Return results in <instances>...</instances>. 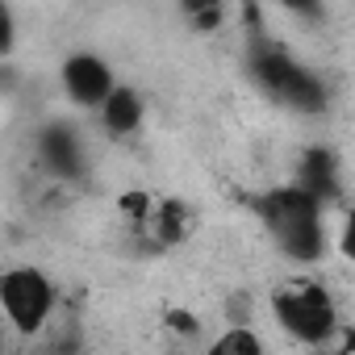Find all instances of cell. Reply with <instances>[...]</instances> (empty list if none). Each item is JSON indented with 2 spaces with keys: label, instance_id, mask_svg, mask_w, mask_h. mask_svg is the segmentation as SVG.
I'll return each instance as SVG.
<instances>
[{
  "label": "cell",
  "instance_id": "cell-1",
  "mask_svg": "<svg viewBox=\"0 0 355 355\" xmlns=\"http://www.w3.org/2000/svg\"><path fill=\"white\" fill-rule=\"evenodd\" d=\"M263 222H268V234L276 239V247L293 259V263H318L330 247V234H326V214H322V201L305 189H276L268 193L263 201Z\"/></svg>",
  "mask_w": 355,
  "mask_h": 355
},
{
  "label": "cell",
  "instance_id": "cell-2",
  "mask_svg": "<svg viewBox=\"0 0 355 355\" xmlns=\"http://www.w3.org/2000/svg\"><path fill=\"white\" fill-rule=\"evenodd\" d=\"M268 305H272L276 326L288 338H297L301 347H330V338L338 330V309H334V297L326 293V284H318L309 276L284 280Z\"/></svg>",
  "mask_w": 355,
  "mask_h": 355
},
{
  "label": "cell",
  "instance_id": "cell-3",
  "mask_svg": "<svg viewBox=\"0 0 355 355\" xmlns=\"http://www.w3.org/2000/svg\"><path fill=\"white\" fill-rule=\"evenodd\" d=\"M0 309H5L9 326L26 338H38L46 334L55 309H59V288L51 284V276L42 268H9L0 276Z\"/></svg>",
  "mask_w": 355,
  "mask_h": 355
},
{
  "label": "cell",
  "instance_id": "cell-4",
  "mask_svg": "<svg viewBox=\"0 0 355 355\" xmlns=\"http://www.w3.org/2000/svg\"><path fill=\"white\" fill-rule=\"evenodd\" d=\"M59 80H63V92H67L71 105H80V109H96V113H101V105L121 88L117 76H113V67H109L101 55H88V51L67 55L63 67H59Z\"/></svg>",
  "mask_w": 355,
  "mask_h": 355
},
{
  "label": "cell",
  "instance_id": "cell-5",
  "mask_svg": "<svg viewBox=\"0 0 355 355\" xmlns=\"http://www.w3.org/2000/svg\"><path fill=\"white\" fill-rule=\"evenodd\" d=\"M96 117H101V125H105L113 138H125V134H134V130L142 125V117H146V101H142L134 88H125V84H121V88L101 105V113H96Z\"/></svg>",
  "mask_w": 355,
  "mask_h": 355
},
{
  "label": "cell",
  "instance_id": "cell-6",
  "mask_svg": "<svg viewBox=\"0 0 355 355\" xmlns=\"http://www.w3.org/2000/svg\"><path fill=\"white\" fill-rule=\"evenodd\" d=\"M38 150H42V163L55 167V171H63V175H80V167H84V155H80L76 130H67V125L46 130L42 142H38Z\"/></svg>",
  "mask_w": 355,
  "mask_h": 355
},
{
  "label": "cell",
  "instance_id": "cell-7",
  "mask_svg": "<svg viewBox=\"0 0 355 355\" xmlns=\"http://www.w3.org/2000/svg\"><path fill=\"white\" fill-rule=\"evenodd\" d=\"M142 230H146L159 247H175V243L189 239L193 218H189V209H184L180 201H159V205H155V218H150Z\"/></svg>",
  "mask_w": 355,
  "mask_h": 355
},
{
  "label": "cell",
  "instance_id": "cell-8",
  "mask_svg": "<svg viewBox=\"0 0 355 355\" xmlns=\"http://www.w3.org/2000/svg\"><path fill=\"white\" fill-rule=\"evenodd\" d=\"M201 355H263V343H259V334H255V326H247V322H234V326H226Z\"/></svg>",
  "mask_w": 355,
  "mask_h": 355
},
{
  "label": "cell",
  "instance_id": "cell-9",
  "mask_svg": "<svg viewBox=\"0 0 355 355\" xmlns=\"http://www.w3.org/2000/svg\"><path fill=\"white\" fill-rule=\"evenodd\" d=\"M155 197L146 193V189H130V193H121V201H117V209H121V218H130L134 226H146L150 218H155Z\"/></svg>",
  "mask_w": 355,
  "mask_h": 355
},
{
  "label": "cell",
  "instance_id": "cell-10",
  "mask_svg": "<svg viewBox=\"0 0 355 355\" xmlns=\"http://www.w3.org/2000/svg\"><path fill=\"white\" fill-rule=\"evenodd\" d=\"M338 255L347 259V263H355V205L343 214V226H338Z\"/></svg>",
  "mask_w": 355,
  "mask_h": 355
},
{
  "label": "cell",
  "instance_id": "cell-11",
  "mask_svg": "<svg viewBox=\"0 0 355 355\" xmlns=\"http://www.w3.org/2000/svg\"><path fill=\"white\" fill-rule=\"evenodd\" d=\"M17 42V26H13V5H0V59L13 55Z\"/></svg>",
  "mask_w": 355,
  "mask_h": 355
}]
</instances>
